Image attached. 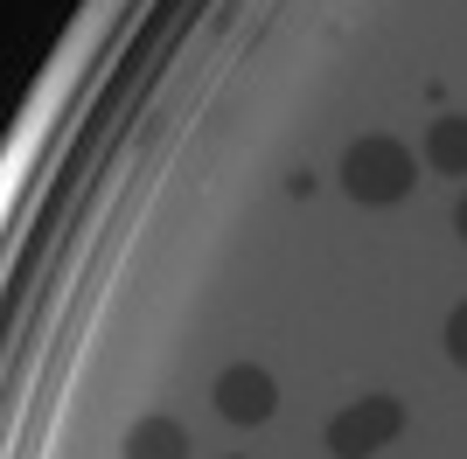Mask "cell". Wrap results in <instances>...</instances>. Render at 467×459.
Segmentation results:
<instances>
[{"instance_id":"1","label":"cell","mask_w":467,"mask_h":459,"mask_svg":"<svg viewBox=\"0 0 467 459\" xmlns=\"http://www.w3.org/2000/svg\"><path fill=\"white\" fill-rule=\"evenodd\" d=\"M411 147L405 139H384V133H370V139H356L349 153H342V189L356 195V202H370V209H384V202H398V195L411 189Z\"/></svg>"},{"instance_id":"2","label":"cell","mask_w":467,"mask_h":459,"mask_svg":"<svg viewBox=\"0 0 467 459\" xmlns=\"http://www.w3.org/2000/svg\"><path fill=\"white\" fill-rule=\"evenodd\" d=\"M398 432H405V403L398 397H363V403H349V411L328 418V453L335 459H370V453H384Z\"/></svg>"},{"instance_id":"3","label":"cell","mask_w":467,"mask_h":459,"mask_svg":"<svg viewBox=\"0 0 467 459\" xmlns=\"http://www.w3.org/2000/svg\"><path fill=\"white\" fill-rule=\"evenodd\" d=\"M216 411L231 424H265L279 411V382L265 376V369H252V362H231L216 376Z\"/></svg>"},{"instance_id":"4","label":"cell","mask_w":467,"mask_h":459,"mask_svg":"<svg viewBox=\"0 0 467 459\" xmlns=\"http://www.w3.org/2000/svg\"><path fill=\"white\" fill-rule=\"evenodd\" d=\"M126 459H189V432L175 418H140L126 432Z\"/></svg>"},{"instance_id":"5","label":"cell","mask_w":467,"mask_h":459,"mask_svg":"<svg viewBox=\"0 0 467 459\" xmlns=\"http://www.w3.org/2000/svg\"><path fill=\"white\" fill-rule=\"evenodd\" d=\"M426 168L432 174H467V118H432L426 126Z\"/></svg>"},{"instance_id":"6","label":"cell","mask_w":467,"mask_h":459,"mask_svg":"<svg viewBox=\"0 0 467 459\" xmlns=\"http://www.w3.org/2000/svg\"><path fill=\"white\" fill-rule=\"evenodd\" d=\"M447 355H453V362L467 369V300L453 306V321H447Z\"/></svg>"},{"instance_id":"7","label":"cell","mask_w":467,"mask_h":459,"mask_svg":"<svg viewBox=\"0 0 467 459\" xmlns=\"http://www.w3.org/2000/svg\"><path fill=\"white\" fill-rule=\"evenodd\" d=\"M453 230H461V244H467V195H461V209H453Z\"/></svg>"}]
</instances>
